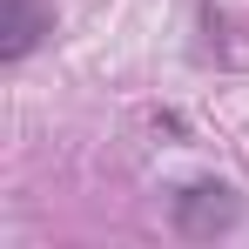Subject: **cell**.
<instances>
[{
  "instance_id": "6da1fadb",
  "label": "cell",
  "mask_w": 249,
  "mask_h": 249,
  "mask_svg": "<svg viewBox=\"0 0 249 249\" xmlns=\"http://www.w3.org/2000/svg\"><path fill=\"white\" fill-rule=\"evenodd\" d=\"M236 222H243V196H236L229 182H196V189H182V196H175V229H182V236H196V243L229 236Z\"/></svg>"
},
{
  "instance_id": "7a4b0ae2",
  "label": "cell",
  "mask_w": 249,
  "mask_h": 249,
  "mask_svg": "<svg viewBox=\"0 0 249 249\" xmlns=\"http://www.w3.org/2000/svg\"><path fill=\"white\" fill-rule=\"evenodd\" d=\"M0 61L14 68V61H27L34 47L54 34V0H7V20H0Z\"/></svg>"
}]
</instances>
